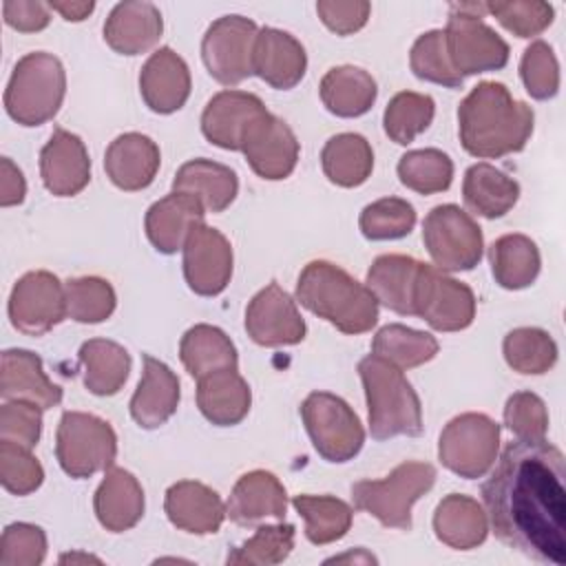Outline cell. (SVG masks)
<instances>
[{
  "instance_id": "6da1fadb",
  "label": "cell",
  "mask_w": 566,
  "mask_h": 566,
  "mask_svg": "<svg viewBox=\"0 0 566 566\" xmlns=\"http://www.w3.org/2000/svg\"><path fill=\"white\" fill-rule=\"evenodd\" d=\"M482 506L502 544L542 564H566V460L553 442L511 440L482 484Z\"/></svg>"
},
{
  "instance_id": "11a10c76",
  "label": "cell",
  "mask_w": 566,
  "mask_h": 566,
  "mask_svg": "<svg viewBox=\"0 0 566 566\" xmlns=\"http://www.w3.org/2000/svg\"><path fill=\"white\" fill-rule=\"evenodd\" d=\"M42 433V409L27 400H4L0 407V440L33 449Z\"/></svg>"
},
{
  "instance_id": "603a6c76",
  "label": "cell",
  "mask_w": 566,
  "mask_h": 566,
  "mask_svg": "<svg viewBox=\"0 0 566 566\" xmlns=\"http://www.w3.org/2000/svg\"><path fill=\"white\" fill-rule=\"evenodd\" d=\"M164 511L172 526L192 535L217 533L228 517L219 493L197 480L170 484L164 497Z\"/></svg>"
},
{
  "instance_id": "681fc988",
  "label": "cell",
  "mask_w": 566,
  "mask_h": 566,
  "mask_svg": "<svg viewBox=\"0 0 566 566\" xmlns=\"http://www.w3.org/2000/svg\"><path fill=\"white\" fill-rule=\"evenodd\" d=\"M520 77L533 99L546 102L559 91V64L553 46L544 40L531 42L520 60Z\"/></svg>"
},
{
  "instance_id": "6125c7cd",
  "label": "cell",
  "mask_w": 566,
  "mask_h": 566,
  "mask_svg": "<svg viewBox=\"0 0 566 566\" xmlns=\"http://www.w3.org/2000/svg\"><path fill=\"white\" fill-rule=\"evenodd\" d=\"M66 562H71V564H75V562H97L99 564V559L95 555H88V553H66V555L60 557V564H66Z\"/></svg>"
},
{
  "instance_id": "f546056e",
  "label": "cell",
  "mask_w": 566,
  "mask_h": 566,
  "mask_svg": "<svg viewBox=\"0 0 566 566\" xmlns=\"http://www.w3.org/2000/svg\"><path fill=\"white\" fill-rule=\"evenodd\" d=\"M252 405L248 380L237 369H219L197 380V407L214 427L239 424Z\"/></svg>"
},
{
  "instance_id": "3957f363",
  "label": "cell",
  "mask_w": 566,
  "mask_h": 566,
  "mask_svg": "<svg viewBox=\"0 0 566 566\" xmlns=\"http://www.w3.org/2000/svg\"><path fill=\"white\" fill-rule=\"evenodd\" d=\"M296 301L343 334H365L378 323V301L369 287L329 261H310L301 270Z\"/></svg>"
},
{
  "instance_id": "7bdbcfd3",
  "label": "cell",
  "mask_w": 566,
  "mask_h": 566,
  "mask_svg": "<svg viewBox=\"0 0 566 566\" xmlns=\"http://www.w3.org/2000/svg\"><path fill=\"white\" fill-rule=\"evenodd\" d=\"M433 115H436V102L431 95L416 93V91H400L389 99L382 113L385 135L394 144L407 146L431 126Z\"/></svg>"
},
{
  "instance_id": "7c38bea8",
  "label": "cell",
  "mask_w": 566,
  "mask_h": 566,
  "mask_svg": "<svg viewBox=\"0 0 566 566\" xmlns=\"http://www.w3.org/2000/svg\"><path fill=\"white\" fill-rule=\"evenodd\" d=\"M413 316L436 332L467 329L475 318V294L467 283L422 263L413 290Z\"/></svg>"
},
{
  "instance_id": "e0dca14e",
  "label": "cell",
  "mask_w": 566,
  "mask_h": 566,
  "mask_svg": "<svg viewBox=\"0 0 566 566\" xmlns=\"http://www.w3.org/2000/svg\"><path fill=\"white\" fill-rule=\"evenodd\" d=\"M241 153L261 179L281 181L294 172L301 146L294 130L268 111L248 128Z\"/></svg>"
},
{
  "instance_id": "f6af8a7d",
  "label": "cell",
  "mask_w": 566,
  "mask_h": 566,
  "mask_svg": "<svg viewBox=\"0 0 566 566\" xmlns=\"http://www.w3.org/2000/svg\"><path fill=\"white\" fill-rule=\"evenodd\" d=\"M296 528L287 522L265 524L254 531L250 539L232 548L226 557V564L232 566H274L290 557L294 548Z\"/></svg>"
},
{
  "instance_id": "ab89813d",
  "label": "cell",
  "mask_w": 566,
  "mask_h": 566,
  "mask_svg": "<svg viewBox=\"0 0 566 566\" xmlns=\"http://www.w3.org/2000/svg\"><path fill=\"white\" fill-rule=\"evenodd\" d=\"M292 506L305 520V537L316 546L345 537L354 520L352 506L334 495L301 493L292 497Z\"/></svg>"
},
{
  "instance_id": "f35d334b",
  "label": "cell",
  "mask_w": 566,
  "mask_h": 566,
  "mask_svg": "<svg viewBox=\"0 0 566 566\" xmlns=\"http://www.w3.org/2000/svg\"><path fill=\"white\" fill-rule=\"evenodd\" d=\"M84 387L95 396H115L130 374V354L115 340L91 338L80 347Z\"/></svg>"
},
{
  "instance_id": "d590c367",
  "label": "cell",
  "mask_w": 566,
  "mask_h": 566,
  "mask_svg": "<svg viewBox=\"0 0 566 566\" xmlns=\"http://www.w3.org/2000/svg\"><path fill=\"white\" fill-rule=\"evenodd\" d=\"M179 358L186 371L199 380L219 369H237L239 356L230 336L208 323H197L179 340Z\"/></svg>"
},
{
  "instance_id": "db71d44e",
  "label": "cell",
  "mask_w": 566,
  "mask_h": 566,
  "mask_svg": "<svg viewBox=\"0 0 566 566\" xmlns=\"http://www.w3.org/2000/svg\"><path fill=\"white\" fill-rule=\"evenodd\" d=\"M504 424L520 440H542L548 431V411L533 391H515L504 405Z\"/></svg>"
},
{
  "instance_id": "1f68e13d",
  "label": "cell",
  "mask_w": 566,
  "mask_h": 566,
  "mask_svg": "<svg viewBox=\"0 0 566 566\" xmlns=\"http://www.w3.org/2000/svg\"><path fill=\"white\" fill-rule=\"evenodd\" d=\"M420 265L418 259L407 254H380L367 270L365 285L378 305L400 316H413V290Z\"/></svg>"
},
{
  "instance_id": "4316f807",
  "label": "cell",
  "mask_w": 566,
  "mask_h": 566,
  "mask_svg": "<svg viewBox=\"0 0 566 566\" xmlns=\"http://www.w3.org/2000/svg\"><path fill=\"white\" fill-rule=\"evenodd\" d=\"M206 208L192 195L172 190L155 201L144 219V230L150 245L161 254H175L184 248L195 226L203 223Z\"/></svg>"
},
{
  "instance_id": "816d5d0a",
  "label": "cell",
  "mask_w": 566,
  "mask_h": 566,
  "mask_svg": "<svg viewBox=\"0 0 566 566\" xmlns=\"http://www.w3.org/2000/svg\"><path fill=\"white\" fill-rule=\"evenodd\" d=\"M0 482L13 495H29L44 482V469L31 449L0 440Z\"/></svg>"
},
{
  "instance_id": "60d3db41",
  "label": "cell",
  "mask_w": 566,
  "mask_h": 566,
  "mask_svg": "<svg viewBox=\"0 0 566 566\" xmlns=\"http://www.w3.org/2000/svg\"><path fill=\"white\" fill-rule=\"evenodd\" d=\"M440 345L436 336L411 329L402 323H389L380 327L371 340V354L389 360L398 369L420 367L436 358Z\"/></svg>"
},
{
  "instance_id": "9c48e42d",
  "label": "cell",
  "mask_w": 566,
  "mask_h": 566,
  "mask_svg": "<svg viewBox=\"0 0 566 566\" xmlns=\"http://www.w3.org/2000/svg\"><path fill=\"white\" fill-rule=\"evenodd\" d=\"M500 453V424L486 413L451 418L438 438V460L464 480L484 478Z\"/></svg>"
},
{
  "instance_id": "277c9868",
  "label": "cell",
  "mask_w": 566,
  "mask_h": 566,
  "mask_svg": "<svg viewBox=\"0 0 566 566\" xmlns=\"http://www.w3.org/2000/svg\"><path fill=\"white\" fill-rule=\"evenodd\" d=\"M358 376L367 398L369 433L374 440L422 433V405L402 369L369 354L358 363Z\"/></svg>"
},
{
  "instance_id": "7dc6e473",
  "label": "cell",
  "mask_w": 566,
  "mask_h": 566,
  "mask_svg": "<svg viewBox=\"0 0 566 566\" xmlns=\"http://www.w3.org/2000/svg\"><path fill=\"white\" fill-rule=\"evenodd\" d=\"M416 226V210L407 199L382 197L360 210L358 228L369 241H396Z\"/></svg>"
},
{
  "instance_id": "8d00e7d4",
  "label": "cell",
  "mask_w": 566,
  "mask_h": 566,
  "mask_svg": "<svg viewBox=\"0 0 566 566\" xmlns=\"http://www.w3.org/2000/svg\"><path fill=\"white\" fill-rule=\"evenodd\" d=\"M321 166L334 186L358 188L374 170L371 144L358 133H338L325 142Z\"/></svg>"
},
{
  "instance_id": "680465c9",
  "label": "cell",
  "mask_w": 566,
  "mask_h": 566,
  "mask_svg": "<svg viewBox=\"0 0 566 566\" xmlns=\"http://www.w3.org/2000/svg\"><path fill=\"white\" fill-rule=\"evenodd\" d=\"M24 195H27V181L22 170L9 157H2L0 159V206L2 208L18 206L24 201Z\"/></svg>"
},
{
  "instance_id": "f1b7e54d",
  "label": "cell",
  "mask_w": 566,
  "mask_h": 566,
  "mask_svg": "<svg viewBox=\"0 0 566 566\" xmlns=\"http://www.w3.org/2000/svg\"><path fill=\"white\" fill-rule=\"evenodd\" d=\"M93 509H95L97 522L106 531L111 533L130 531L133 526H137L146 509L144 489L130 471L113 464L111 469L104 471V480L99 482L93 497Z\"/></svg>"
},
{
  "instance_id": "f907efd6",
  "label": "cell",
  "mask_w": 566,
  "mask_h": 566,
  "mask_svg": "<svg viewBox=\"0 0 566 566\" xmlns=\"http://www.w3.org/2000/svg\"><path fill=\"white\" fill-rule=\"evenodd\" d=\"M486 13L495 15L497 22L517 38H535L553 24L555 9L542 0H509V2H484Z\"/></svg>"
},
{
  "instance_id": "9a60e30c",
  "label": "cell",
  "mask_w": 566,
  "mask_h": 566,
  "mask_svg": "<svg viewBox=\"0 0 566 566\" xmlns=\"http://www.w3.org/2000/svg\"><path fill=\"white\" fill-rule=\"evenodd\" d=\"M184 279L199 296L221 294L232 279V245L223 232L206 223L195 226L184 248Z\"/></svg>"
},
{
  "instance_id": "4dcf8cb0",
  "label": "cell",
  "mask_w": 566,
  "mask_h": 566,
  "mask_svg": "<svg viewBox=\"0 0 566 566\" xmlns=\"http://www.w3.org/2000/svg\"><path fill=\"white\" fill-rule=\"evenodd\" d=\"M433 533L449 548H478L489 535L486 511L478 500L469 495L449 493L436 506Z\"/></svg>"
},
{
  "instance_id": "4fadbf2b",
  "label": "cell",
  "mask_w": 566,
  "mask_h": 566,
  "mask_svg": "<svg viewBox=\"0 0 566 566\" xmlns=\"http://www.w3.org/2000/svg\"><path fill=\"white\" fill-rule=\"evenodd\" d=\"M259 27L245 15H221L203 33L201 60L212 80L237 86L252 75V49Z\"/></svg>"
},
{
  "instance_id": "ee69618b",
  "label": "cell",
  "mask_w": 566,
  "mask_h": 566,
  "mask_svg": "<svg viewBox=\"0 0 566 566\" xmlns=\"http://www.w3.org/2000/svg\"><path fill=\"white\" fill-rule=\"evenodd\" d=\"M396 170L400 184L418 195L444 192L453 181V161L438 148L407 150Z\"/></svg>"
},
{
  "instance_id": "6f0895ef",
  "label": "cell",
  "mask_w": 566,
  "mask_h": 566,
  "mask_svg": "<svg viewBox=\"0 0 566 566\" xmlns=\"http://www.w3.org/2000/svg\"><path fill=\"white\" fill-rule=\"evenodd\" d=\"M2 15L11 29L20 33H38L51 22V7L40 0H4Z\"/></svg>"
},
{
  "instance_id": "f5cc1de1",
  "label": "cell",
  "mask_w": 566,
  "mask_h": 566,
  "mask_svg": "<svg viewBox=\"0 0 566 566\" xmlns=\"http://www.w3.org/2000/svg\"><path fill=\"white\" fill-rule=\"evenodd\" d=\"M46 557V533L29 522H13L0 537V566H38Z\"/></svg>"
},
{
  "instance_id": "74e56055",
  "label": "cell",
  "mask_w": 566,
  "mask_h": 566,
  "mask_svg": "<svg viewBox=\"0 0 566 566\" xmlns=\"http://www.w3.org/2000/svg\"><path fill=\"white\" fill-rule=\"evenodd\" d=\"M489 259L493 279L504 290H524L533 285L542 268L535 241L520 232L495 239L489 250Z\"/></svg>"
},
{
  "instance_id": "83f0119b",
  "label": "cell",
  "mask_w": 566,
  "mask_h": 566,
  "mask_svg": "<svg viewBox=\"0 0 566 566\" xmlns=\"http://www.w3.org/2000/svg\"><path fill=\"white\" fill-rule=\"evenodd\" d=\"M0 396L4 400H27L46 411L62 402V387L44 374L38 354L15 347L2 352Z\"/></svg>"
},
{
  "instance_id": "8fae6325",
  "label": "cell",
  "mask_w": 566,
  "mask_h": 566,
  "mask_svg": "<svg viewBox=\"0 0 566 566\" xmlns=\"http://www.w3.org/2000/svg\"><path fill=\"white\" fill-rule=\"evenodd\" d=\"M444 40L447 53L455 73L464 80L469 75L500 71L509 62V44L480 15L462 11L451 4Z\"/></svg>"
},
{
  "instance_id": "5b68a950",
  "label": "cell",
  "mask_w": 566,
  "mask_h": 566,
  "mask_svg": "<svg viewBox=\"0 0 566 566\" xmlns=\"http://www.w3.org/2000/svg\"><path fill=\"white\" fill-rule=\"evenodd\" d=\"M66 95V71L46 51L22 55L4 88L7 115L20 126H42L51 122Z\"/></svg>"
},
{
  "instance_id": "b9f144b4",
  "label": "cell",
  "mask_w": 566,
  "mask_h": 566,
  "mask_svg": "<svg viewBox=\"0 0 566 566\" xmlns=\"http://www.w3.org/2000/svg\"><path fill=\"white\" fill-rule=\"evenodd\" d=\"M506 365L524 376H539L557 363V343L542 327H515L502 340Z\"/></svg>"
},
{
  "instance_id": "c3c4849f",
  "label": "cell",
  "mask_w": 566,
  "mask_h": 566,
  "mask_svg": "<svg viewBox=\"0 0 566 566\" xmlns=\"http://www.w3.org/2000/svg\"><path fill=\"white\" fill-rule=\"evenodd\" d=\"M409 66L418 80L440 84L444 88H460L464 82L449 60L442 29H431L418 35L409 53Z\"/></svg>"
},
{
  "instance_id": "e575fe53",
  "label": "cell",
  "mask_w": 566,
  "mask_h": 566,
  "mask_svg": "<svg viewBox=\"0 0 566 566\" xmlns=\"http://www.w3.org/2000/svg\"><path fill=\"white\" fill-rule=\"evenodd\" d=\"M318 95L323 106L336 115V117H360L365 115L376 97H378V86L376 80L360 66L343 64L329 69L318 86Z\"/></svg>"
},
{
  "instance_id": "8992f818",
  "label": "cell",
  "mask_w": 566,
  "mask_h": 566,
  "mask_svg": "<svg viewBox=\"0 0 566 566\" xmlns=\"http://www.w3.org/2000/svg\"><path fill=\"white\" fill-rule=\"evenodd\" d=\"M436 484V467L420 460L398 464L382 480L352 484V502L387 528L411 531V506Z\"/></svg>"
},
{
  "instance_id": "91938a15",
  "label": "cell",
  "mask_w": 566,
  "mask_h": 566,
  "mask_svg": "<svg viewBox=\"0 0 566 566\" xmlns=\"http://www.w3.org/2000/svg\"><path fill=\"white\" fill-rule=\"evenodd\" d=\"M49 7H51V11H57L66 22H82L93 13L95 2H91V0L88 2H57V0H53V2H49Z\"/></svg>"
},
{
  "instance_id": "bcb514c9",
  "label": "cell",
  "mask_w": 566,
  "mask_h": 566,
  "mask_svg": "<svg viewBox=\"0 0 566 566\" xmlns=\"http://www.w3.org/2000/svg\"><path fill=\"white\" fill-rule=\"evenodd\" d=\"M69 318L95 325L106 321L117 305L113 285L102 276H75L64 283Z\"/></svg>"
},
{
  "instance_id": "ffe728a7",
  "label": "cell",
  "mask_w": 566,
  "mask_h": 566,
  "mask_svg": "<svg viewBox=\"0 0 566 566\" xmlns=\"http://www.w3.org/2000/svg\"><path fill=\"white\" fill-rule=\"evenodd\" d=\"M192 80L186 60L170 46H159L144 62L139 73V95L157 115L179 111L190 97Z\"/></svg>"
},
{
  "instance_id": "7402d4cb",
  "label": "cell",
  "mask_w": 566,
  "mask_h": 566,
  "mask_svg": "<svg viewBox=\"0 0 566 566\" xmlns=\"http://www.w3.org/2000/svg\"><path fill=\"white\" fill-rule=\"evenodd\" d=\"M287 493L281 480L263 469L243 473L226 502V515L239 526H254L261 520H285Z\"/></svg>"
},
{
  "instance_id": "484cf974",
  "label": "cell",
  "mask_w": 566,
  "mask_h": 566,
  "mask_svg": "<svg viewBox=\"0 0 566 566\" xmlns=\"http://www.w3.org/2000/svg\"><path fill=\"white\" fill-rule=\"evenodd\" d=\"M164 33V18L153 2L126 0L111 9L104 22V42L119 55L150 51Z\"/></svg>"
},
{
  "instance_id": "2e32d148",
  "label": "cell",
  "mask_w": 566,
  "mask_h": 566,
  "mask_svg": "<svg viewBox=\"0 0 566 566\" xmlns=\"http://www.w3.org/2000/svg\"><path fill=\"white\" fill-rule=\"evenodd\" d=\"M245 332L261 347H285L301 343L307 334V325L296 301L272 281L248 303Z\"/></svg>"
},
{
  "instance_id": "52a82bcc",
  "label": "cell",
  "mask_w": 566,
  "mask_h": 566,
  "mask_svg": "<svg viewBox=\"0 0 566 566\" xmlns=\"http://www.w3.org/2000/svg\"><path fill=\"white\" fill-rule=\"evenodd\" d=\"M301 418L316 453L332 464L354 460L365 444V429L356 411L336 394L312 391L301 402Z\"/></svg>"
},
{
  "instance_id": "d4e9b609",
  "label": "cell",
  "mask_w": 566,
  "mask_h": 566,
  "mask_svg": "<svg viewBox=\"0 0 566 566\" xmlns=\"http://www.w3.org/2000/svg\"><path fill=\"white\" fill-rule=\"evenodd\" d=\"M142 363V378L128 405L130 418L142 429H157L166 424L179 407V378L164 360L150 354H144Z\"/></svg>"
},
{
  "instance_id": "ba28073f",
  "label": "cell",
  "mask_w": 566,
  "mask_h": 566,
  "mask_svg": "<svg viewBox=\"0 0 566 566\" xmlns=\"http://www.w3.org/2000/svg\"><path fill=\"white\" fill-rule=\"evenodd\" d=\"M55 458L66 475L91 478L113 467L117 436L106 420L93 413L64 411L55 431Z\"/></svg>"
},
{
  "instance_id": "836d02e7",
  "label": "cell",
  "mask_w": 566,
  "mask_h": 566,
  "mask_svg": "<svg viewBox=\"0 0 566 566\" xmlns=\"http://www.w3.org/2000/svg\"><path fill=\"white\" fill-rule=\"evenodd\" d=\"M462 199L471 212L484 219H500L517 203L520 184L493 164L478 161L464 172Z\"/></svg>"
},
{
  "instance_id": "cb8c5ba5",
  "label": "cell",
  "mask_w": 566,
  "mask_h": 566,
  "mask_svg": "<svg viewBox=\"0 0 566 566\" xmlns=\"http://www.w3.org/2000/svg\"><path fill=\"white\" fill-rule=\"evenodd\" d=\"M161 153L159 146L142 133L117 135L104 153L106 177L126 192L148 188L159 170Z\"/></svg>"
},
{
  "instance_id": "7a4b0ae2",
  "label": "cell",
  "mask_w": 566,
  "mask_h": 566,
  "mask_svg": "<svg viewBox=\"0 0 566 566\" xmlns=\"http://www.w3.org/2000/svg\"><path fill=\"white\" fill-rule=\"evenodd\" d=\"M533 108L502 82H480L458 106L462 148L478 159H500L524 150L533 135Z\"/></svg>"
},
{
  "instance_id": "94428289",
  "label": "cell",
  "mask_w": 566,
  "mask_h": 566,
  "mask_svg": "<svg viewBox=\"0 0 566 566\" xmlns=\"http://www.w3.org/2000/svg\"><path fill=\"white\" fill-rule=\"evenodd\" d=\"M345 559H354V562H367V564H376V557L374 555H369V553H365L363 548H360V555H340V557H332V559H327V564H332V562H345Z\"/></svg>"
},
{
  "instance_id": "d6a6232c",
  "label": "cell",
  "mask_w": 566,
  "mask_h": 566,
  "mask_svg": "<svg viewBox=\"0 0 566 566\" xmlns=\"http://www.w3.org/2000/svg\"><path fill=\"white\" fill-rule=\"evenodd\" d=\"M172 190L197 197L206 212H223L237 199L239 179L230 166L201 157L186 161L177 170Z\"/></svg>"
},
{
  "instance_id": "5bb4252c",
  "label": "cell",
  "mask_w": 566,
  "mask_h": 566,
  "mask_svg": "<svg viewBox=\"0 0 566 566\" xmlns=\"http://www.w3.org/2000/svg\"><path fill=\"white\" fill-rule=\"evenodd\" d=\"M7 310L18 332L42 336L69 316L64 283L49 270L27 272L15 281Z\"/></svg>"
},
{
  "instance_id": "30bf717a",
  "label": "cell",
  "mask_w": 566,
  "mask_h": 566,
  "mask_svg": "<svg viewBox=\"0 0 566 566\" xmlns=\"http://www.w3.org/2000/svg\"><path fill=\"white\" fill-rule=\"evenodd\" d=\"M424 248L442 272H469L484 254V237L478 221L455 203H442L422 221Z\"/></svg>"
},
{
  "instance_id": "44dd1931",
  "label": "cell",
  "mask_w": 566,
  "mask_h": 566,
  "mask_svg": "<svg viewBox=\"0 0 566 566\" xmlns=\"http://www.w3.org/2000/svg\"><path fill=\"white\" fill-rule=\"evenodd\" d=\"M307 71L303 44L287 31L263 27L252 49V75L261 77L276 91L294 88Z\"/></svg>"
},
{
  "instance_id": "ac0fdd59",
  "label": "cell",
  "mask_w": 566,
  "mask_h": 566,
  "mask_svg": "<svg viewBox=\"0 0 566 566\" xmlns=\"http://www.w3.org/2000/svg\"><path fill=\"white\" fill-rule=\"evenodd\" d=\"M265 113L268 108L259 95L226 88L208 99L201 113V133L223 150H241L248 128Z\"/></svg>"
},
{
  "instance_id": "d6986e66",
  "label": "cell",
  "mask_w": 566,
  "mask_h": 566,
  "mask_svg": "<svg viewBox=\"0 0 566 566\" xmlns=\"http://www.w3.org/2000/svg\"><path fill=\"white\" fill-rule=\"evenodd\" d=\"M40 177L55 197L82 192L91 181V159L84 142L66 128H55L40 150Z\"/></svg>"
},
{
  "instance_id": "9f6ffc18",
  "label": "cell",
  "mask_w": 566,
  "mask_h": 566,
  "mask_svg": "<svg viewBox=\"0 0 566 566\" xmlns=\"http://www.w3.org/2000/svg\"><path fill=\"white\" fill-rule=\"evenodd\" d=\"M316 13L336 35H352L367 24L371 4L365 0H318Z\"/></svg>"
}]
</instances>
